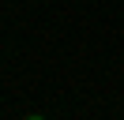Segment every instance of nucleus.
I'll list each match as a JSON object with an SVG mask.
<instances>
[{
  "label": "nucleus",
  "mask_w": 124,
  "mask_h": 120,
  "mask_svg": "<svg viewBox=\"0 0 124 120\" xmlns=\"http://www.w3.org/2000/svg\"><path fill=\"white\" fill-rule=\"evenodd\" d=\"M26 120H45V116H26Z\"/></svg>",
  "instance_id": "1"
}]
</instances>
